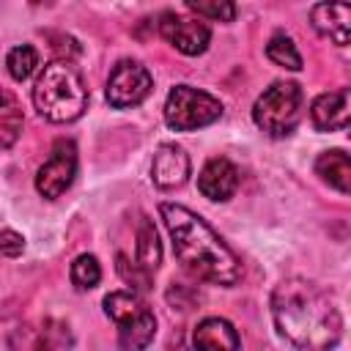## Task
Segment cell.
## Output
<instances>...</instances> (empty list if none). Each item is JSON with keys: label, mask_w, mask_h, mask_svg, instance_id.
Listing matches in <instances>:
<instances>
[{"label": "cell", "mask_w": 351, "mask_h": 351, "mask_svg": "<svg viewBox=\"0 0 351 351\" xmlns=\"http://www.w3.org/2000/svg\"><path fill=\"white\" fill-rule=\"evenodd\" d=\"M33 104L38 115L52 123L77 121L88 104V90L77 66H71L69 60L47 63L33 85Z\"/></svg>", "instance_id": "cell-3"}, {"label": "cell", "mask_w": 351, "mask_h": 351, "mask_svg": "<svg viewBox=\"0 0 351 351\" xmlns=\"http://www.w3.org/2000/svg\"><path fill=\"white\" fill-rule=\"evenodd\" d=\"M192 343L197 348H239L241 337L236 335L230 321H225V318H206L192 332Z\"/></svg>", "instance_id": "cell-14"}, {"label": "cell", "mask_w": 351, "mask_h": 351, "mask_svg": "<svg viewBox=\"0 0 351 351\" xmlns=\"http://www.w3.org/2000/svg\"><path fill=\"white\" fill-rule=\"evenodd\" d=\"M99 280H101V266H99V261L93 255H80L71 263V282H74V288L90 291V288L99 285Z\"/></svg>", "instance_id": "cell-20"}, {"label": "cell", "mask_w": 351, "mask_h": 351, "mask_svg": "<svg viewBox=\"0 0 351 351\" xmlns=\"http://www.w3.org/2000/svg\"><path fill=\"white\" fill-rule=\"evenodd\" d=\"M266 55L271 63L282 66V69H291V71H299L302 69V55L296 49V44L285 36V33H274L266 44Z\"/></svg>", "instance_id": "cell-18"}, {"label": "cell", "mask_w": 351, "mask_h": 351, "mask_svg": "<svg viewBox=\"0 0 351 351\" xmlns=\"http://www.w3.org/2000/svg\"><path fill=\"white\" fill-rule=\"evenodd\" d=\"M22 250H25V239L16 230H0V252L3 255L16 258V255H22Z\"/></svg>", "instance_id": "cell-23"}, {"label": "cell", "mask_w": 351, "mask_h": 351, "mask_svg": "<svg viewBox=\"0 0 351 351\" xmlns=\"http://www.w3.org/2000/svg\"><path fill=\"white\" fill-rule=\"evenodd\" d=\"M184 3L195 14L214 19V22H233L236 19V3L233 0H184Z\"/></svg>", "instance_id": "cell-21"}, {"label": "cell", "mask_w": 351, "mask_h": 351, "mask_svg": "<svg viewBox=\"0 0 351 351\" xmlns=\"http://www.w3.org/2000/svg\"><path fill=\"white\" fill-rule=\"evenodd\" d=\"M310 118L315 123V129L321 132H340L348 126V88L332 90V93H321L313 101Z\"/></svg>", "instance_id": "cell-13"}, {"label": "cell", "mask_w": 351, "mask_h": 351, "mask_svg": "<svg viewBox=\"0 0 351 351\" xmlns=\"http://www.w3.org/2000/svg\"><path fill=\"white\" fill-rule=\"evenodd\" d=\"M159 33H162V38L167 44H173L184 55H200V52H206L208 41H211V30L203 22L181 16V14H173V11L162 14Z\"/></svg>", "instance_id": "cell-9"}, {"label": "cell", "mask_w": 351, "mask_h": 351, "mask_svg": "<svg viewBox=\"0 0 351 351\" xmlns=\"http://www.w3.org/2000/svg\"><path fill=\"white\" fill-rule=\"evenodd\" d=\"M151 74L137 60H121L107 80V101L115 110L137 107L151 93Z\"/></svg>", "instance_id": "cell-7"}, {"label": "cell", "mask_w": 351, "mask_h": 351, "mask_svg": "<svg viewBox=\"0 0 351 351\" xmlns=\"http://www.w3.org/2000/svg\"><path fill=\"white\" fill-rule=\"evenodd\" d=\"M118 274H121L134 291H148V288H151V271L143 269L137 261L132 263L126 255H118Z\"/></svg>", "instance_id": "cell-22"}, {"label": "cell", "mask_w": 351, "mask_h": 351, "mask_svg": "<svg viewBox=\"0 0 351 351\" xmlns=\"http://www.w3.org/2000/svg\"><path fill=\"white\" fill-rule=\"evenodd\" d=\"M302 88L296 82H271L258 99H255V107H252V118L255 123L271 134V137H285L296 129L299 118H302Z\"/></svg>", "instance_id": "cell-4"}, {"label": "cell", "mask_w": 351, "mask_h": 351, "mask_svg": "<svg viewBox=\"0 0 351 351\" xmlns=\"http://www.w3.org/2000/svg\"><path fill=\"white\" fill-rule=\"evenodd\" d=\"M310 22L321 36H326L337 47H346L351 36V5L346 0H324L313 5Z\"/></svg>", "instance_id": "cell-10"}, {"label": "cell", "mask_w": 351, "mask_h": 351, "mask_svg": "<svg viewBox=\"0 0 351 351\" xmlns=\"http://www.w3.org/2000/svg\"><path fill=\"white\" fill-rule=\"evenodd\" d=\"M5 66H8V74H11L16 82H25V80L36 71V66H38V52H36L30 44H19V47H14V49L8 52Z\"/></svg>", "instance_id": "cell-19"}, {"label": "cell", "mask_w": 351, "mask_h": 351, "mask_svg": "<svg viewBox=\"0 0 351 351\" xmlns=\"http://www.w3.org/2000/svg\"><path fill=\"white\" fill-rule=\"evenodd\" d=\"M74 176H77V148H74L71 140H58V143L52 145L49 159L38 167L36 189H38L44 197L55 200V197H60V195L71 186Z\"/></svg>", "instance_id": "cell-8"}, {"label": "cell", "mask_w": 351, "mask_h": 351, "mask_svg": "<svg viewBox=\"0 0 351 351\" xmlns=\"http://www.w3.org/2000/svg\"><path fill=\"white\" fill-rule=\"evenodd\" d=\"M159 214L170 230L173 252L189 274L214 285H236L241 280V263L233 250L195 211L178 203H162Z\"/></svg>", "instance_id": "cell-2"}, {"label": "cell", "mask_w": 351, "mask_h": 351, "mask_svg": "<svg viewBox=\"0 0 351 351\" xmlns=\"http://www.w3.org/2000/svg\"><path fill=\"white\" fill-rule=\"evenodd\" d=\"M22 107L16 96L0 85V148H11L22 132Z\"/></svg>", "instance_id": "cell-16"}, {"label": "cell", "mask_w": 351, "mask_h": 351, "mask_svg": "<svg viewBox=\"0 0 351 351\" xmlns=\"http://www.w3.org/2000/svg\"><path fill=\"white\" fill-rule=\"evenodd\" d=\"M137 263L148 271H154L162 263V244L154 222L148 217H140L137 222Z\"/></svg>", "instance_id": "cell-17"}, {"label": "cell", "mask_w": 351, "mask_h": 351, "mask_svg": "<svg viewBox=\"0 0 351 351\" xmlns=\"http://www.w3.org/2000/svg\"><path fill=\"white\" fill-rule=\"evenodd\" d=\"M151 178L159 189H176L189 178V156L184 148L165 143L156 148L154 162H151Z\"/></svg>", "instance_id": "cell-11"}, {"label": "cell", "mask_w": 351, "mask_h": 351, "mask_svg": "<svg viewBox=\"0 0 351 351\" xmlns=\"http://www.w3.org/2000/svg\"><path fill=\"white\" fill-rule=\"evenodd\" d=\"M315 173L329 186H335L337 192H343V195L351 192V162H348V154L346 151H340V148L324 151L315 159Z\"/></svg>", "instance_id": "cell-15"}, {"label": "cell", "mask_w": 351, "mask_h": 351, "mask_svg": "<svg viewBox=\"0 0 351 351\" xmlns=\"http://www.w3.org/2000/svg\"><path fill=\"white\" fill-rule=\"evenodd\" d=\"M104 313L118 326V340L123 348H145L154 340L156 318L151 307L132 291H112L104 296Z\"/></svg>", "instance_id": "cell-5"}, {"label": "cell", "mask_w": 351, "mask_h": 351, "mask_svg": "<svg viewBox=\"0 0 351 351\" xmlns=\"http://www.w3.org/2000/svg\"><path fill=\"white\" fill-rule=\"evenodd\" d=\"M239 186V170L230 159L225 156H214L203 165L200 176H197V189L208 197V200H228L233 197Z\"/></svg>", "instance_id": "cell-12"}, {"label": "cell", "mask_w": 351, "mask_h": 351, "mask_svg": "<svg viewBox=\"0 0 351 351\" xmlns=\"http://www.w3.org/2000/svg\"><path fill=\"white\" fill-rule=\"evenodd\" d=\"M271 315L277 332L296 348H332L343 332L332 296L302 277L282 280L274 288Z\"/></svg>", "instance_id": "cell-1"}, {"label": "cell", "mask_w": 351, "mask_h": 351, "mask_svg": "<svg viewBox=\"0 0 351 351\" xmlns=\"http://www.w3.org/2000/svg\"><path fill=\"white\" fill-rule=\"evenodd\" d=\"M222 101L192 85H176L165 101V121L176 132H192L219 121Z\"/></svg>", "instance_id": "cell-6"}]
</instances>
